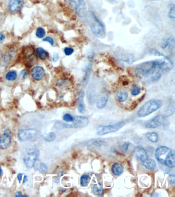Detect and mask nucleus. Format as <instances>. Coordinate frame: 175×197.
<instances>
[{
  "label": "nucleus",
  "mask_w": 175,
  "mask_h": 197,
  "mask_svg": "<svg viewBox=\"0 0 175 197\" xmlns=\"http://www.w3.org/2000/svg\"><path fill=\"white\" fill-rule=\"evenodd\" d=\"M168 17L170 19H174L175 18V7L173 5V7H171L170 10H169L168 12Z\"/></svg>",
  "instance_id": "473e14b6"
},
{
  "label": "nucleus",
  "mask_w": 175,
  "mask_h": 197,
  "mask_svg": "<svg viewBox=\"0 0 175 197\" xmlns=\"http://www.w3.org/2000/svg\"><path fill=\"white\" fill-rule=\"evenodd\" d=\"M124 170L123 165L119 163H115L112 166V172L115 176H119L122 173Z\"/></svg>",
  "instance_id": "6ab92c4d"
},
{
  "label": "nucleus",
  "mask_w": 175,
  "mask_h": 197,
  "mask_svg": "<svg viewBox=\"0 0 175 197\" xmlns=\"http://www.w3.org/2000/svg\"><path fill=\"white\" fill-rule=\"evenodd\" d=\"M37 131L34 128L21 129L18 133V137L21 141H26L31 139L37 134Z\"/></svg>",
  "instance_id": "1a4fd4ad"
},
{
  "label": "nucleus",
  "mask_w": 175,
  "mask_h": 197,
  "mask_svg": "<svg viewBox=\"0 0 175 197\" xmlns=\"http://www.w3.org/2000/svg\"><path fill=\"white\" fill-rule=\"evenodd\" d=\"M69 1L73 3H74L76 4L78 3L79 2H81L82 0H69Z\"/></svg>",
  "instance_id": "a18cd8bd"
},
{
  "label": "nucleus",
  "mask_w": 175,
  "mask_h": 197,
  "mask_svg": "<svg viewBox=\"0 0 175 197\" xmlns=\"http://www.w3.org/2000/svg\"><path fill=\"white\" fill-rule=\"evenodd\" d=\"M89 123V119L83 116H76L74 118V120L72 123L73 128H85L88 125Z\"/></svg>",
  "instance_id": "9b49d317"
},
{
  "label": "nucleus",
  "mask_w": 175,
  "mask_h": 197,
  "mask_svg": "<svg viewBox=\"0 0 175 197\" xmlns=\"http://www.w3.org/2000/svg\"><path fill=\"white\" fill-rule=\"evenodd\" d=\"M134 153L137 158L140 160L141 161L148 158V155L146 150L144 148L140 146H138L134 148Z\"/></svg>",
  "instance_id": "2eb2a0df"
},
{
  "label": "nucleus",
  "mask_w": 175,
  "mask_h": 197,
  "mask_svg": "<svg viewBox=\"0 0 175 197\" xmlns=\"http://www.w3.org/2000/svg\"><path fill=\"white\" fill-rule=\"evenodd\" d=\"M75 10L77 15L80 17H85L86 16L87 14L86 6L84 0L75 4Z\"/></svg>",
  "instance_id": "4468645a"
},
{
  "label": "nucleus",
  "mask_w": 175,
  "mask_h": 197,
  "mask_svg": "<svg viewBox=\"0 0 175 197\" xmlns=\"http://www.w3.org/2000/svg\"><path fill=\"white\" fill-rule=\"evenodd\" d=\"M5 78L9 81H14L17 78V73L15 71H10L6 73Z\"/></svg>",
  "instance_id": "bb28decb"
},
{
  "label": "nucleus",
  "mask_w": 175,
  "mask_h": 197,
  "mask_svg": "<svg viewBox=\"0 0 175 197\" xmlns=\"http://www.w3.org/2000/svg\"><path fill=\"white\" fill-rule=\"evenodd\" d=\"M45 34H46L45 31L43 28L40 27V28H38L37 29V31H36V36H37V37L40 38V39L43 38V37H44V36H45Z\"/></svg>",
  "instance_id": "cd10ccee"
},
{
  "label": "nucleus",
  "mask_w": 175,
  "mask_h": 197,
  "mask_svg": "<svg viewBox=\"0 0 175 197\" xmlns=\"http://www.w3.org/2000/svg\"><path fill=\"white\" fill-rule=\"evenodd\" d=\"M37 54L40 59L41 60H45L47 58V53L46 51L42 47H38L37 49Z\"/></svg>",
  "instance_id": "a878e982"
},
{
  "label": "nucleus",
  "mask_w": 175,
  "mask_h": 197,
  "mask_svg": "<svg viewBox=\"0 0 175 197\" xmlns=\"http://www.w3.org/2000/svg\"><path fill=\"white\" fill-rule=\"evenodd\" d=\"M163 105V102L160 99L153 98L146 102L139 109L138 117L143 118L148 116L160 108Z\"/></svg>",
  "instance_id": "20e7f679"
},
{
  "label": "nucleus",
  "mask_w": 175,
  "mask_h": 197,
  "mask_svg": "<svg viewBox=\"0 0 175 197\" xmlns=\"http://www.w3.org/2000/svg\"><path fill=\"white\" fill-rule=\"evenodd\" d=\"M84 92H82L80 93L78 99V109L79 112L82 113L85 109V105L84 103Z\"/></svg>",
  "instance_id": "aec40b11"
},
{
  "label": "nucleus",
  "mask_w": 175,
  "mask_h": 197,
  "mask_svg": "<svg viewBox=\"0 0 175 197\" xmlns=\"http://www.w3.org/2000/svg\"><path fill=\"white\" fill-rule=\"evenodd\" d=\"M169 180H170V184H173L175 183V175H170V176H169Z\"/></svg>",
  "instance_id": "4c0bfd02"
},
{
  "label": "nucleus",
  "mask_w": 175,
  "mask_h": 197,
  "mask_svg": "<svg viewBox=\"0 0 175 197\" xmlns=\"http://www.w3.org/2000/svg\"><path fill=\"white\" fill-rule=\"evenodd\" d=\"M43 41L44 42H47L49 43L51 45V46H53L54 44V41L50 37H45L44 39L43 40Z\"/></svg>",
  "instance_id": "c9c22d12"
},
{
  "label": "nucleus",
  "mask_w": 175,
  "mask_h": 197,
  "mask_svg": "<svg viewBox=\"0 0 175 197\" xmlns=\"http://www.w3.org/2000/svg\"><path fill=\"white\" fill-rule=\"evenodd\" d=\"M45 74V72L44 68L39 66L34 67L31 72V75L32 78L37 81L42 80Z\"/></svg>",
  "instance_id": "f8f14e48"
},
{
  "label": "nucleus",
  "mask_w": 175,
  "mask_h": 197,
  "mask_svg": "<svg viewBox=\"0 0 175 197\" xmlns=\"http://www.w3.org/2000/svg\"><path fill=\"white\" fill-rule=\"evenodd\" d=\"M146 137L150 141L153 143H157L159 139V137L156 132H149L146 134Z\"/></svg>",
  "instance_id": "5701e85b"
},
{
  "label": "nucleus",
  "mask_w": 175,
  "mask_h": 197,
  "mask_svg": "<svg viewBox=\"0 0 175 197\" xmlns=\"http://www.w3.org/2000/svg\"><path fill=\"white\" fill-rule=\"evenodd\" d=\"M128 94L127 92L124 90H120L117 94L118 100L120 102H123L125 101L128 99Z\"/></svg>",
  "instance_id": "4be33fe9"
},
{
  "label": "nucleus",
  "mask_w": 175,
  "mask_h": 197,
  "mask_svg": "<svg viewBox=\"0 0 175 197\" xmlns=\"http://www.w3.org/2000/svg\"><path fill=\"white\" fill-rule=\"evenodd\" d=\"M40 155L39 150L37 147L31 148L27 150L23 157V161L28 168H32L35 165Z\"/></svg>",
  "instance_id": "39448f33"
},
{
  "label": "nucleus",
  "mask_w": 175,
  "mask_h": 197,
  "mask_svg": "<svg viewBox=\"0 0 175 197\" xmlns=\"http://www.w3.org/2000/svg\"><path fill=\"white\" fill-rule=\"evenodd\" d=\"M141 87L138 85H134L131 90V94L133 95H137L141 92Z\"/></svg>",
  "instance_id": "c85d7f7f"
},
{
  "label": "nucleus",
  "mask_w": 175,
  "mask_h": 197,
  "mask_svg": "<svg viewBox=\"0 0 175 197\" xmlns=\"http://www.w3.org/2000/svg\"><path fill=\"white\" fill-rule=\"evenodd\" d=\"M63 120L67 122H72L74 120V118L70 114H65L63 116Z\"/></svg>",
  "instance_id": "2f4dec72"
},
{
  "label": "nucleus",
  "mask_w": 175,
  "mask_h": 197,
  "mask_svg": "<svg viewBox=\"0 0 175 197\" xmlns=\"http://www.w3.org/2000/svg\"><path fill=\"white\" fill-rule=\"evenodd\" d=\"M26 76H27V72H26L25 70H23L20 73L21 79H24L25 78Z\"/></svg>",
  "instance_id": "58836bf2"
},
{
  "label": "nucleus",
  "mask_w": 175,
  "mask_h": 197,
  "mask_svg": "<svg viewBox=\"0 0 175 197\" xmlns=\"http://www.w3.org/2000/svg\"><path fill=\"white\" fill-rule=\"evenodd\" d=\"M64 52L66 56H70L73 53L74 50L73 48L70 47H65L64 49Z\"/></svg>",
  "instance_id": "f704fd0d"
},
{
  "label": "nucleus",
  "mask_w": 175,
  "mask_h": 197,
  "mask_svg": "<svg viewBox=\"0 0 175 197\" xmlns=\"http://www.w3.org/2000/svg\"><path fill=\"white\" fill-rule=\"evenodd\" d=\"M124 122L121 121L112 125L100 126L97 128L96 133L99 136H103L105 134H109V133L116 132L121 129L124 126Z\"/></svg>",
  "instance_id": "0eeeda50"
},
{
  "label": "nucleus",
  "mask_w": 175,
  "mask_h": 197,
  "mask_svg": "<svg viewBox=\"0 0 175 197\" xmlns=\"http://www.w3.org/2000/svg\"><path fill=\"white\" fill-rule=\"evenodd\" d=\"M38 170H39V172H41V173H47L48 168L47 166L44 163H41L39 165Z\"/></svg>",
  "instance_id": "7c9ffc66"
},
{
  "label": "nucleus",
  "mask_w": 175,
  "mask_h": 197,
  "mask_svg": "<svg viewBox=\"0 0 175 197\" xmlns=\"http://www.w3.org/2000/svg\"><path fill=\"white\" fill-rule=\"evenodd\" d=\"M165 116L158 115L146 123L145 126L148 128H156L165 124Z\"/></svg>",
  "instance_id": "9d476101"
},
{
  "label": "nucleus",
  "mask_w": 175,
  "mask_h": 197,
  "mask_svg": "<svg viewBox=\"0 0 175 197\" xmlns=\"http://www.w3.org/2000/svg\"><path fill=\"white\" fill-rule=\"evenodd\" d=\"M87 22L90 27L92 32L99 37H103L105 36V29L103 24L97 18L96 15L92 12L90 15L87 14Z\"/></svg>",
  "instance_id": "7ed1b4c3"
},
{
  "label": "nucleus",
  "mask_w": 175,
  "mask_h": 197,
  "mask_svg": "<svg viewBox=\"0 0 175 197\" xmlns=\"http://www.w3.org/2000/svg\"><path fill=\"white\" fill-rule=\"evenodd\" d=\"M24 176V173H19L18 174L17 179L18 181H19V183L20 184L21 183V181L22 180Z\"/></svg>",
  "instance_id": "ea45409f"
},
{
  "label": "nucleus",
  "mask_w": 175,
  "mask_h": 197,
  "mask_svg": "<svg viewBox=\"0 0 175 197\" xmlns=\"http://www.w3.org/2000/svg\"><path fill=\"white\" fill-rule=\"evenodd\" d=\"M24 0H9L8 2L9 10L11 12H18L22 7Z\"/></svg>",
  "instance_id": "ddd939ff"
},
{
  "label": "nucleus",
  "mask_w": 175,
  "mask_h": 197,
  "mask_svg": "<svg viewBox=\"0 0 175 197\" xmlns=\"http://www.w3.org/2000/svg\"><path fill=\"white\" fill-rule=\"evenodd\" d=\"M54 128L57 130H63L66 128H72V124H68L62 122H57L54 124Z\"/></svg>",
  "instance_id": "412c9836"
},
{
  "label": "nucleus",
  "mask_w": 175,
  "mask_h": 197,
  "mask_svg": "<svg viewBox=\"0 0 175 197\" xmlns=\"http://www.w3.org/2000/svg\"><path fill=\"white\" fill-rule=\"evenodd\" d=\"M90 176L89 175H84L82 176L81 178H80V184L82 186L85 187L89 185V183L90 181Z\"/></svg>",
  "instance_id": "b1692460"
},
{
  "label": "nucleus",
  "mask_w": 175,
  "mask_h": 197,
  "mask_svg": "<svg viewBox=\"0 0 175 197\" xmlns=\"http://www.w3.org/2000/svg\"><path fill=\"white\" fill-rule=\"evenodd\" d=\"M27 180H28V178H27V176L24 175V177H23V183H25V182H27Z\"/></svg>",
  "instance_id": "c03bdc74"
},
{
  "label": "nucleus",
  "mask_w": 175,
  "mask_h": 197,
  "mask_svg": "<svg viewBox=\"0 0 175 197\" xmlns=\"http://www.w3.org/2000/svg\"><path fill=\"white\" fill-rule=\"evenodd\" d=\"M173 67L171 60L164 56L160 59L145 62L138 65L135 73L140 78H150L152 81H158L161 76V70H170Z\"/></svg>",
  "instance_id": "f257e3e1"
},
{
  "label": "nucleus",
  "mask_w": 175,
  "mask_h": 197,
  "mask_svg": "<svg viewBox=\"0 0 175 197\" xmlns=\"http://www.w3.org/2000/svg\"><path fill=\"white\" fill-rule=\"evenodd\" d=\"M15 197H25V196H27V195H22V194L21 192H17L15 193Z\"/></svg>",
  "instance_id": "37998d69"
},
{
  "label": "nucleus",
  "mask_w": 175,
  "mask_h": 197,
  "mask_svg": "<svg viewBox=\"0 0 175 197\" xmlns=\"http://www.w3.org/2000/svg\"><path fill=\"white\" fill-rule=\"evenodd\" d=\"M129 146V143L126 142V143H124V144L122 146V150L124 153H126V152L128 151Z\"/></svg>",
  "instance_id": "e433bc0d"
},
{
  "label": "nucleus",
  "mask_w": 175,
  "mask_h": 197,
  "mask_svg": "<svg viewBox=\"0 0 175 197\" xmlns=\"http://www.w3.org/2000/svg\"><path fill=\"white\" fill-rule=\"evenodd\" d=\"M52 60H53V62H56L57 61H58V60H59V55H58V54L55 53L53 54Z\"/></svg>",
  "instance_id": "a19ab883"
},
{
  "label": "nucleus",
  "mask_w": 175,
  "mask_h": 197,
  "mask_svg": "<svg viewBox=\"0 0 175 197\" xmlns=\"http://www.w3.org/2000/svg\"><path fill=\"white\" fill-rule=\"evenodd\" d=\"M56 138V136L54 133L51 132V133H48L44 138L45 141L47 142H51L54 140Z\"/></svg>",
  "instance_id": "c756f323"
},
{
  "label": "nucleus",
  "mask_w": 175,
  "mask_h": 197,
  "mask_svg": "<svg viewBox=\"0 0 175 197\" xmlns=\"http://www.w3.org/2000/svg\"><path fill=\"white\" fill-rule=\"evenodd\" d=\"M142 165L149 170H153L156 168V163L155 160L147 158L141 161Z\"/></svg>",
  "instance_id": "a211bd4d"
},
{
  "label": "nucleus",
  "mask_w": 175,
  "mask_h": 197,
  "mask_svg": "<svg viewBox=\"0 0 175 197\" xmlns=\"http://www.w3.org/2000/svg\"><path fill=\"white\" fill-rule=\"evenodd\" d=\"M23 58L26 66L31 67L37 61L34 48L33 46H26L22 50Z\"/></svg>",
  "instance_id": "423d86ee"
},
{
  "label": "nucleus",
  "mask_w": 175,
  "mask_h": 197,
  "mask_svg": "<svg viewBox=\"0 0 175 197\" xmlns=\"http://www.w3.org/2000/svg\"><path fill=\"white\" fill-rule=\"evenodd\" d=\"M170 39H165L162 42L161 47L162 49H165L167 48V47L170 46Z\"/></svg>",
  "instance_id": "72a5a7b5"
},
{
  "label": "nucleus",
  "mask_w": 175,
  "mask_h": 197,
  "mask_svg": "<svg viewBox=\"0 0 175 197\" xmlns=\"http://www.w3.org/2000/svg\"><path fill=\"white\" fill-rule=\"evenodd\" d=\"M11 131L10 129H5L3 134L0 136V148L7 149L11 143Z\"/></svg>",
  "instance_id": "6e6552de"
},
{
  "label": "nucleus",
  "mask_w": 175,
  "mask_h": 197,
  "mask_svg": "<svg viewBox=\"0 0 175 197\" xmlns=\"http://www.w3.org/2000/svg\"><path fill=\"white\" fill-rule=\"evenodd\" d=\"M3 172L1 167L0 166V176H2V175H3Z\"/></svg>",
  "instance_id": "49530a36"
},
{
  "label": "nucleus",
  "mask_w": 175,
  "mask_h": 197,
  "mask_svg": "<svg viewBox=\"0 0 175 197\" xmlns=\"http://www.w3.org/2000/svg\"><path fill=\"white\" fill-rule=\"evenodd\" d=\"M118 57L121 61L126 62L128 64H131L134 61V57L133 54H128L126 53H118Z\"/></svg>",
  "instance_id": "dca6fc26"
},
{
  "label": "nucleus",
  "mask_w": 175,
  "mask_h": 197,
  "mask_svg": "<svg viewBox=\"0 0 175 197\" xmlns=\"http://www.w3.org/2000/svg\"><path fill=\"white\" fill-rule=\"evenodd\" d=\"M92 190L94 194H95L96 195H101L103 194V189L102 187V184L101 183H99V185H94Z\"/></svg>",
  "instance_id": "393cba45"
},
{
  "label": "nucleus",
  "mask_w": 175,
  "mask_h": 197,
  "mask_svg": "<svg viewBox=\"0 0 175 197\" xmlns=\"http://www.w3.org/2000/svg\"><path fill=\"white\" fill-rule=\"evenodd\" d=\"M155 157L157 161L162 164L170 168L175 167V151L170 148L164 146L157 148L155 151Z\"/></svg>",
  "instance_id": "f03ea898"
},
{
  "label": "nucleus",
  "mask_w": 175,
  "mask_h": 197,
  "mask_svg": "<svg viewBox=\"0 0 175 197\" xmlns=\"http://www.w3.org/2000/svg\"><path fill=\"white\" fill-rule=\"evenodd\" d=\"M109 100V95L107 94H103L101 95L97 100V107L98 108H103L105 106Z\"/></svg>",
  "instance_id": "f3484780"
},
{
  "label": "nucleus",
  "mask_w": 175,
  "mask_h": 197,
  "mask_svg": "<svg viewBox=\"0 0 175 197\" xmlns=\"http://www.w3.org/2000/svg\"><path fill=\"white\" fill-rule=\"evenodd\" d=\"M5 39V37L2 33L0 32V43L3 42Z\"/></svg>",
  "instance_id": "79ce46f5"
}]
</instances>
